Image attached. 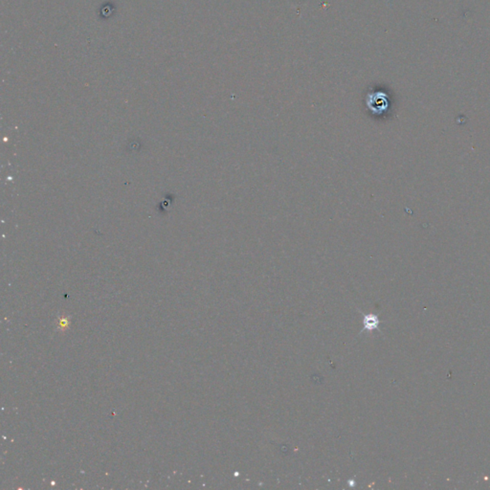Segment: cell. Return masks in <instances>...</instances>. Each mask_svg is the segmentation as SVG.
<instances>
[{
	"instance_id": "obj_1",
	"label": "cell",
	"mask_w": 490,
	"mask_h": 490,
	"mask_svg": "<svg viewBox=\"0 0 490 490\" xmlns=\"http://www.w3.org/2000/svg\"><path fill=\"white\" fill-rule=\"evenodd\" d=\"M366 106L373 113L381 114L388 107V100L382 92L375 91L367 96Z\"/></svg>"
},
{
	"instance_id": "obj_2",
	"label": "cell",
	"mask_w": 490,
	"mask_h": 490,
	"mask_svg": "<svg viewBox=\"0 0 490 490\" xmlns=\"http://www.w3.org/2000/svg\"><path fill=\"white\" fill-rule=\"evenodd\" d=\"M378 320L375 317V316H373V315H369V316H365V322H364V325H365V327L368 329V330H373V328H376L377 325H378Z\"/></svg>"
}]
</instances>
